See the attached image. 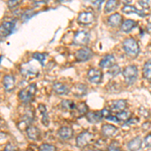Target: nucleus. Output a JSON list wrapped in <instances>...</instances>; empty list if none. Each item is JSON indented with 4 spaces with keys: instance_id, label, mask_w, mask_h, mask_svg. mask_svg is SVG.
Wrapping results in <instances>:
<instances>
[{
    "instance_id": "39",
    "label": "nucleus",
    "mask_w": 151,
    "mask_h": 151,
    "mask_svg": "<svg viewBox=\"0 0 151 151\" xmlns=\"http://www.w3.org/2000/svg\"><path fill=\"white\" fill-rule=\"evenodd\" d=\"M4 151H17V149H16V147L14 145L12 144H7L5 149H4Z\"/></svg>"
},
{
    "instance_id": "35",
    "label": "nucleus",
    "mask_w": 151,
    "mask_h": 151,
    "mask_svg": "<svg viewBox=\"0 0 151 151\" xmlns=\"http://www.w3.org/2000/svg\"><path fill=\"white\" fill-rule=\"evenodd\" d=\"M120 73H121L120 67H118V65H114L110 69V70H109V75H110L111 77H116V76H118Z\"/></svg>"
},
{
    "instance_id": "37",
    "label": "nucleus",
    "mask_w": 151,
    "mask_h": 151,
    "mask_svg": "<svg viewBox=\"0 0 151 151\" xmlns=\"http://www.w3.org/2000/svg\"><path fill=\"white\" fill-rule=\"evenodd\" d=\"M144 144L146 147H151V133H149L144 138Z\"/></svg>"
},
{
    "instance_id": "3",
    "label": "nucleus",
    "mask_w": 151,
    "mask_h": 151,
    "mask_svg": "<svg viewBox=\"0 0 151 151\" xmlns=\"http://www.w3.org/2000/svg\"><path fill=\"white\" fill-rule=\"evenodd\" d=\"M122 74L124 76V79H125L126 83L128 85H132L135 83V81L137 80L138 77V69L136 65H131L126 67L125 69L123 70Z\"/></svg>"
},
{
    "instance_id": "23",
    "label": "nucleus",
    "mask_w": 151,
    "mask_h": 151,
    "mask_svg": "<svg viewBox=\"0 0 151 151\" xmlns=\"http://www.w3.org/2000/svg\"><path fill=\"white\" fill-rule=\"evenodd\" d=\"M60 109L62 110H64V111H74L75 109H76V105L74 102L73 101H70V100H64V101L60 103Z\"/></svg>"
},
{
    "instance_id": "28",
    "label": "nucleus",
    "mask_w": 151,
    "mask_h": 151,
    "mask_svg": "<svg viewBox=\"0 0 151 151\" xmlns=\"http://www.w3.org/2000/svg\"><path fill=\"white\" fill-rule=\"evenodd\" d=\"M74 92L78 96H83V95H85L87 93V87L83 84H77L75 86Z\"/></svg>"
},
{
    "instance_id": "29",
    "label": "nucleus",
    "mask_w": 151,
    "mask_h": 151,
    "mask_svg": "<svg viewBox=\"0 0 151 151\" xmlns=\"http://www.w3.org/2000/svg\"><path fill=\"white\" fill-rule=\"evenodd\" d=\"M32 58L35 60H38L40 63L41 65H45V60H47V53H40V52H35L32 55Z\"/></svg>"
},
{
    "instance_id": "33",
    "label": "nucleus",
    "mask_w": 151,
    "mask_h": 151,
    "mask_svg": "<svg viewBox=\"0 0 151 151\" xmlns=\"http://www.w3.org/2000/svg\"><path fill=\"white\" fill-rule=\"evenodd\" d=\"M33 15H35V11H33L32 9H27V10H25L21 14V19H22L23 21H26V20H28L29 18H31V16H33Z\"/></svg>"
},
{
    "instance_id": "13",
    "label": "nucleus",
    "mask_w": 151,
    "mask_h": 151,
    "mask_svg": "<svg viewBox=\"0 0 151 151\" xmlns=\"http://www.w3.org/2000/svg\"><path fill=\"white\" fill-rule=\"evenodd\" d=\"M2 84H3L4 89H5L7 92H11L12 90L14 89V86H15V78L12 75L4 76Z\"/></svg>"
},
{
    "instance_id": "8",
    "label": "nucleus",
    "mask_w": 151,
    "mask_h": 151,
    "mask_svg": "<svg viewBox=\"0 0 151 151\" xmlns=\"http://www.w3.org/2000/svg\"><path fill=\"white\" fill-rule=\"evenodd\" d=\"M95 15L93 12L91 11H83L78 16V22L83 25H87V24H91L94 21Z\"/></svg>"
},
{
    "instance_id": "22",
    "label": "nucleus",
    "mask_w": 151,
    "mask_h": 151,
    "mask_svg": "<svg viewBox=\"0 0 151 151\" xmlns=\"http://www.w3.org/2000/svg\"><path fill=\"white\" fill-rule=\"evenodd\" d=\"M136 23L134 20H131V19H127V20H125L124 22L121 24V30L123 31V32L125 33H128L130 32L132 29L136 26Z\"/></svg>"
},
{
    "instance_id": "9",
    "label": "nucleus",
    "mask_w": 151,
    "mask_h": 151,
    "mask_svg": "<svg viewBox=\"0 0 151 151\" xmlns=\"http://www.w3.org/2000/svg\"><path fill=\"white\" fill-rule=\"evenodd\" d=\"M93 55H94L93 50L89 47H84V48H82V50H79L76 52V58H77V60H80V62L89 60L90 58H92Z\"/></svg>"
},
{
    "instance_id": "20",
    "label": "nucleus",
    "mask_w": 151,
    "mask_h": 151,
    "mask_svg": "<svg viewBox=\"0 0 151 151\" xmlns=\"http://www.w3.org/2000/svg\"><path fill=\"white\" fill-rule=\"evenodd\" d=\"M53 91L58 95H67L70 93L69 87L60 82H57L53 84Z\"/></svg>"
},
{
    "instance_id": "1",
    "label": "nucleus",
    "mask_w": 151,
    "mask_h": 151,
    "mask_svg": "<svg viewBox=\"0 0 151 151\" xmlns=\"http://www.w3.org/2000/svg\"><path fill=\"white\" fill-rule=\"evenodd\" d=\"M123 50L129 57L135 58L139 53V45L133 37H128L123 41Z\"/></svg>"
},
{
    "instance_id": "7",
    "label": "nucleus",
    "mask_w": 151,
    "mask_h": 151,
    "mask_svg": "<svg viewBox=\"0 0 151 151\" xmlns=\"http://www.w3.org/2000/svg\"><path fill=\"white\" fill-rule=\"evenodd\" d=\"M88 80L93 84L98 85L103 80V73L101 70L96 69V68H92L88 72Z\"/></svg>"
},
{
    "instance_id": "26",
    "label": "nucleus",
    "mask_w": 151,
    "mask_h": 151,
    "mask_svg": "<svg viewBox=\"0 0 151 151\" xmlns=\"http://www.w3.org/2000/svg\"><path fill=\"white\" fill-rule=\"evenodd\" d=\"M143 77L147 80H151V58L147 60L143 65Z\"/></svg>"
},
{
    "instance_id": "24",
    "label": "nucleus",
    "mask_w": 151,
    "mask_h": 151,
    "mask_svg": "<svg viewBox=\"0 0 151 151\" xmlns=\"http://www.w3.org/2000/svg\"><path fill=\"white\" fill-rule=\"evenodd\" d=\"M119 1H116V0H110V1H107L106 4H105V12L106 13H110L112 11H115L117 9V7L119 6Z\"/></svg>"
},
{
    "instance_id": "32",
    "label": "nucleus",
    "mask_w": 151,
    "mask_h": 151,
    "mask_svg": "<svg viewBox=\"0 0 151 151\" xmlns=\"http://www.w3.org/2000/svg\"><path fill=\"white\" fill-rule=\"evenodd\" d=\"M108 151H122L120 148V144L118 141H112L108 146Z\"/></svg>"
},
{
    "instance_id": "43",
    "label": "nucleus",
    "mask_w": 151,
    "mask_h": 151,
    "mask_svg": "<svg viewBox=\"0 0 151 151\" xmlns=\"http://www.w3.org/2000/svg\"><path fill=\"white\" fill-rule=\"evenodd\" d=\"M138 121V119H135V118H132V119H129V120L127 121V124H129V125H134V124H136Z\"/></svg>"
},
{
    "instance_id": "38",
    "label": "nucleus",
    "mask_w": 151,
    "mask_h": 151,
    "mask_svg": "<svg viewBox=\"0 0 151 151\" xmlns=\"http://www.w3.org/2000/svg\"><path fill=\"white\" fill-rule=\"evenodd\" d=\"M100 112H101L103 118H108V117L111 115V112H110V110H108V109H103V110L100 111Z\"/></svg>"
},
{
    "instance_id": "2",
    "label": "nucleus",
    "mask_w": 151,
    "mask_h": 151,
    "mask_svg": "<svg viewBox=\"0 0 151 151\" xmlns=\"http://www.w3.org/2000/svg\"><path fill=\"white\" fill-rule=\"evenodd\" d=\"M35 93H36V85L31 84V85H29L27 89H22L19 91L18 98L22 103L29 104L32 101V97L35 96Z\"/></svg>"
},
{
    "instance_id": "6",
    "label": "nucleus",
    "mask_w": 151,
    "mask_h": 151,
    "mask_svg": "<svg viewBox=\"0 0 151 151\" xmlns=\"http://www.w3.org/2000/svg\"><path fill=\"white\" fill-rule=\"evenodd\" d=\"M90 40V33L85 30H80L76 32L74 36V45H86Z\"/></svg>"
},
{
    "instance_id": "16",
    "label": "nucleus",
    "mask_w": 151,
    "mask_h": 151,
    "mask_svg": "<svg viewBox=\"0 0 151 151\" xmlns=\"http://www.w3.org/2000/svg\"><path fill=\"white\" fill-rule=\"evenodd\" d=\"M38 70L35 69V65H21V75H23L24 77L29 78L32 77L35 74H37Z\"/></svg>"
},
{
    "instance_id": "42",
    "label": "nucleus",
    "mask_w": 151,
    "mask_h": 151,
    "mask_svg": "<svg viewBox=\"0 0 151 151\" xmlns=\"http://www.w3.org/2000/svg\"><path fill=\"white\" fill-rule=\"evenodd\" d=\"M7 136H6V134L5 133H3V132H0V143H3L4 141H5L7 139Z\"/></svg>"
},
{
    "instance_id": "18",
    "label": "nucleus",
    "mask_w": 151,
    "mask_h": 151,
    "mask_svg": "<svg viewBox=\"0 0 151 151\" xmlns=\"http://www.w3.org/2000/svg\"><path fill=\"white\" fill-rule=\"evenodd\" d=\"M26 135H27L28 139L30 140H37L40 139V130L35 126H28L26 128Z\"/></svg>"
},
{
    "instance_id": "44",
    "label": "nucleus",
    "mask_w": 151,
    "mask_h": 151,
    "mask_svg": "<svg viewBox=\"0 0 151 151\" xmlns=\"http://www.w3.org/2000/svg\"><path fill=\"white\" fill-rule=\"evenodd\" d=\"M101 4H102V1H95V2H93V5L95 7H97V8H98V10L100 9V6H101Z\"/></svg>"
},
{
    "instance_id": "12",
    "label": "nucleus",
    "mask_w": 151,
    "mask_h": 151,
    "mask_svg": "<svg viewBox=\"0 0 151 151\" xmlns=\"http://www.w3.org/2000/svg\"><path fill=\"white\" fill-rule=\"evenodd\" d=\"M58 136L62 140H70L74 136V130L70 127L64 126V127L60 128V130L58 131Z\"/></svg>"
},
{
    "instance_id": "4",
    "label": "nucleus",
    "mask_w": 151,
    "mask_h": 151,
    "mask_svg": "<svg viewBox=\"0 0 151 151\" xmlns=\"http://www.w3.org/2000/svg\"><path fill=\"white\" fill-rule=\"evenodd\" d=\"M95 141V135L90 131H84V132L80 133L77 137V145L78 147H86L90 145L92 142Z\"/></svg>"
},
{
    "instance_id": "17",
    "label": "nucleus",
    "mask_w": 151,
    "mask_h": 151,
    "mask_svg": "<svg viewBox=\"0 0 151 151\" xmlns=\"http://www.w3.org/2000/svg\"><path fill=\"white\" fill-rule=\"evenodd\" d=\"M107 22L110 26L112 27H117L119 26L122 22V16L120 15L119 13H114V14H111L110 16L107 19Z\"/></svg>"
},
{
    "instance_id": "47",
    "label": "nucleus",
    "mask_w": 151,
    "mask_h": 151,
    "mask_svg": "<svg viewBox=\"0 0 151 151\" xmlns=\"http://www.w3.org/2000/svg\"><path fill=\"white\" fill-rule=\"evenodd\" d=\"M0 62H1V58H0Z\"/></svg>"
},
{
    "instance_id": "36",
    "label": "nucleus",
    "mask_w": 151,
    "mask_h": 151,
    "mask_svg": "<svg viewBox=\"0 0 151 151\" xmlns=\"http://www.w3.org/2000/svg\"><path fill=\"white\" fill-rule=\"evenodd\" d=\"M19 4H20V1H13V0H10V1L7 2V6L9 7V8H14V7L18 6Z\"/></svg>"
},
{
    "instance_id": "14",
    "label": "nucleus",
    "mask_w": 151,
    "mask_h": 151,
    "mask_svg": "<svg viewBox=\"0 0 151 151\" xmlns=\"http://www.w3.org/2000/svg\"><path fill=\"white\" fill-rule=\"evenodd\" d=\"M114 65H115V58L113 55H106L99 63L100 68H102V69L112 68Z\"/></svg>"
},
{
    "instance_id": "25",
    "label": "nucleus",
    "mask_w": 151,
    "mask_h": 151,
    "mask_svg": "<svg viewBox=\"0 0 151 151\" xmlns=\"http://www.w3.org/2000/svg\"><path fill=\"white\" fill-rule=\"evenodd\" d=\"M122 12L123 13H126V14H130V13H137V14H139L140 16H145L146 15V13H144L143 11H140V10H138L136 7H134V6H131V5H127V6H124L123 8H122Z\"/></svg>"
},
{
    "instance_id": "41",
    "label": "nucleus",
    "mask_w": 151,
    "mask_h": 151,
    "mask_svg": "<svg viewBox=\"0 0 151 151\" xmlns=\"http://www.w3.org/2000/svg\"><path fill=\"white\" fill-rule=\"evenodd\" d=\"M139 4L143 7V8H146V9L149 8V6H150L149 1H139Z\"/></svg>"
},
{
    "instance_id": "10",
    "label": "nucleus",
    "mask_w": 151,
    "mask_h": 151,
    "mask_svg": "<svg viewBox=\"0 0 151 151\" xmlns=\"http://www.w3.org/2000/svg\"><path fill=\"white\" fill-rule=\"evenodd\" d=\"M101 132L105 138H110L118 133V128L111 124H104L101 128Z\"/></svg>"
},
{
    "instance_id": "19",
    "label": "nucleus",
    "mask_w": 151,
    "mask_h": 151,
    "mask_svg": "<svg viewBox=\"0 0 151 151\" xmlns=\"http://www.w3.org/2000/svg\"><path fill=\"white\" fill-rule=\"evenodd\" d=\"M141 144H142V140L140 137L133 138L127 143V149L129 151H138L141 148Z\"/></svg>"
},
{
    "instance_id": "31",
    "label": "nucleus",
    "mask_w": 151,
    "mask_h": 151,
    "mask_svg": "<svg viewBox=\"0 0 151 151\" xmlns=\"http://www.w3.org/2000/svg\"><path fill=\"white\" fill-rule=\"evenodd\" d=\"M130 112L129 111H122V112H119V113L116 114V117L118 118L119 121H128L130 119Z\"/></svg>"
},
{
    "instance_id": "27",
    "label": "nucleus",
    "mask_w": 151,
    "mask_h": 151,
    "mask_svg": "<svg viewBox=\"0 0 151 151\" xmlns=\"http://www.w3.org/2000/svg\"><path fill=\"white\" fill-rule=\"evenodd\" d=\"M23 119V122L25 124H27V125H29V124L32 123L33 119H35V114H33V111L30 110V109H27L25 112H24V115L22 117Z\"/></svg>"
},
{
    "instance_id": "45",
    "label": "nucleus",
    "mask_w": 151,
    "mask_h": 151,
    "mask_svg": "<svg viewBox=\"0 0 151 151\" xmlns=\"http://www.w3.org/2000/svg\"><path fill=\"white\" fill-rule=\"evenodd\" d=\"M33 4H35V5H37V6H40V5H45V4H47V2H45V1H40V2L35 1Z\"/></svg>"
},
{
    "instance_id": "40",
    "label": "nucleus",
    "mask_w": 151,
    "mask_h": 151,
    "mask_svg": "<svg viewBox=\"0 0 151 151\" xmlns=\"http://www.w3.org/2000/svg\"><path fill=\"white\" fill-rule=\"evenodd\" d=\"M106 119H107L108 121H111V122H116V123H119V122H120V121L118 120V118L116 117V115H115V116L110 115V116L108 117V118H106Z\"/></svg>"
},
{
    "instance_id": "21",
    "label": "nucleus",
    "mask_w": 151,
    "mask_h": 151,
    "mask_svg": "<svg viewBox=\"0 0 151 151\" xmlns=\"http://www.w3.org/2000/svg\"><path fill=\"white\" fill-rule=\"evenodd\" d=\"M73 113H74V115H76L77 117H82L83 115H85L88 113V106L87 104L85 103V102H82V103H80L79 105H77L76 106V109L74 111H73Z\"/></svg>"
},
{
    "instance_id": "46",
    "label": "nucleus",
    "mask_w": 151,
    "mask_h": 151,
    "mask_svg": "<svg viewBox=\"0 0 151 151\" xmlns=\"http://www.w3.org/2000/svg\"><path fill=\"white\" fill-rule=\"evenodd\" d=\"M146 30H147L148 33H150V35H151V23L147 25V27H146Z\"/></svg>"
},
{
    "instance_id": "11",
    "label": "nucleus",
    "mask_w": 151,
    "mask_h": 151,
    "mask_svg": "<svg viewBox=\"0 0 151 151\" xmlns=\"http://www.w3.org/2000/svg\"><path fill=\"white\" fill-rule=\"evenodd\" d=\"M127 107V101L125 100H114V101L110 102V109L113 112H122L125 110V108Z\"/></svg>"
},
{
    "instance_id": "5",
    "label": "nucleus",
    "mask_w": 151,
    "mask_h": 151,
    "mask_svg": "<svg viewBox=\"0 0 151 151\" xmlns=\"http://www.w3.org/2000/svg\"><path fill=\"white\" fill-rule=\"evenodd\" d=\"M16 20L12 19V20L5 21L0 25V40H3L6 36L10 35L13 32L14 28H15Z\"/></svg>"
},
{
    "instance_id": "30",
    "label": "nucleus",
    "mask_w": 151,
    "mask_h": 151,
    "mask_svg": "<svg viewBox=\"0 0 151 151\" xmlns=\"http://www.w3.org/2000/svg\"><path fill=\"white\" fill-rule=\"evenodd\" d=\"M38 110L41 113V116H42V123L45 125H47L48 124V120H47V107L45 105H40L38 106Z\"/></svg>"
},
{
    "instance_id": "15",
    "label": "nucleus",
    "mask_w": 151,
    "mask_h": 151,
    "mask_svg": "<svg viewBox=\"0 0 151 151\" xmlns=\"http://www.w3.org/2000/svg\"><path fill=\"white\" fill-rule=\"evenodd\" d=\"M87 119L90 123H94V124H97V123H100L102 120H103V116H102L101 112L99 111H90L87 113Z\"/></svg>"
},
{
    "instance_id": "34",
    "label": "nucleus",
    "mask_w": 151,
    "mask_h": 151,
    "mask_svg": "<svg viewBox=\"0 0 151 151\" xmlns=\"http://www.w3.org/2000/svg\"><path fill=\"white\" fill-rule=\"evenodd\" d=\"M38 151H57V149H55V147L53 145L47 144V143H45V144H41L40 146V148H38Z\"/></svg>"
}]
</instances>
